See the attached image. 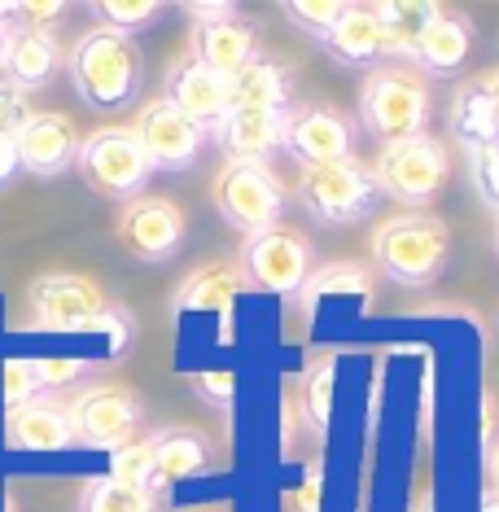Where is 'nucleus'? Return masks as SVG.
<instances>
[{"mask_svg": "<svg viewBox=\"0 0 499 512\" xmlns=\"http://www.w3.org/2000/svg\"><path fill=\"white\" fill-rule=\"evenodd\" d=\"M31 324L49 333H106L110 351L123 355L127 337H132V316L114 307L106 289L79 272H44L27 289Z\"/></svg>", "mask_w": 499, "mask_h": 512, "instance_id": "obj_1", "label": "nucleus"}, {"mask_svg": "<svg viewBox=\"0 0 499 512\" xmlns=\"http://www.w3.org/2000/svg\"><path fill=\"white\" fill-rule=\"evenodd\" d=\"M66 75L79 101L92 110H123L136 101L145 79V57L136 40L114 36V31H84L71 53H66Z\"/></svg>", "mask_w": 499, "mask_h": 512, "instance_id": "obj_2", "label": "nucleus"}, {"mask_svg": "<svg viewBox=\"0 0 499 512\" xmlns=\"http://www.w3.org/2000/svg\"><path fill=\"white\" fill-rule=\"evenodd\" d=\"M451 254V228L434 211L390 215L373 232V263L386 281L403 289H425L443 276Z\"/></svg>", "mask_w": 499, "mask_h": 512, "instance_id": "obj_3", "label": "nucleus"}, {"mask_svg": "<svg viewBox=\"0 0 499 512\" xmlns=\"http://www.w3.org/2000/svg\"><path fill=\"white\" fill-rule=\"evenodd\" d=\"M429 123V84L421 71L399 62H381L359 84V127L381 145H399L425 136Z\"/></svg>", "mask_w": 499, "mask_h": 512, "instance_id": "obj_4", "label": "nucleus"}, {"mask_svg": "<svg viewBox=\"0 0 499 512\" xmlns=\"http://www.w3.org/2000/svg\"><path fill=\"white\" fill-rule=\"evenodd\" d=\"M211 202L228 228H237L241 237H254V232L281 224L289 189L268 162H224L211 184Z\"/></svg>", "mask_w": 499, "mask_h": 512, "instance_id": "obj_5", "label": "nucleus"}, {"mask_svg": "<svg viewBox=\"0 0 499 512\" xmlns=\"http://www.w3.org/2000/svg\"><path fill=\"white\" fill-rule=\"evenodd\" d=\"M294 197L298 206L324 228H346L359 224L377 202V180L373 167L359 158H342L329 167H307L294 180Z\"/></svg>", "mask_w": 499, "mask_h": 512, "instance_id": "obj_6", "label": "nucleus"}, {"mask_svg": "<svg viewBox=\"0 0 499 512\" xmlns=\"http://www.w3.org/2000/svg\"><path fill=\"white\" fill-rule=\"evenodd\" d=\"M75 171L92 193L110 197V202H136L149 176H154L132 127H97V132H88L79 141Z\"/></svg>", "mask_w": 499, "mask_h": 512, "instance_id": "obj_7", "label": "nucleus"}, {"mask_svg": "<svg viewBox=\"0 0 499 512\" xmlns=\"http://www.w3.org/2000/svg\"><path fill=\"white\" fill-rule=\"evenodd\" d=\"M447 171H451L447 145L429 132L399 145H381V154L373 162L377 193H386L399 206H412V211H421V206H429L443 193Z\"/></svg>", "mask_w": 499, "mask_h": 512, "instance_id": "obj_8", "label": "nucleus"}, {"mask_svg": "<svg viewBox=\"0 0 499 512\" xmlns=\"http://www.w3.org/2000/svg\"><path fill=\"white\" fill-rule=\"evenodd\" d=\"M237 267L250 289L263 294H303V285L316 272V246L298 228H268L241 241Z\"/></svg>", "mask_w": 499, "mask_h": 512, "instance_id": "obj_9", "label": "nucleus"}, {"mask_svg": "<svg viewBox=\"0 0 499 512\" xmlns=\"http://www.w3.org/2000/svg\"><path fill=\"white\" fill-rule=\"evenodd\" d=\"M66 412H71L75 442L114 456L119 447L136 442V429L145 421V399L132 386H119V381H97V386L79 390L66 403Z\"/></svg>", "mask_w": 499, "mask_h": 512, "instance_id": "obj_10", "label": "nucleus"}, {"mask_svg": "<svg viewBox=\"0 0 499 512\" xmlns=\"http://www.w3.org/2000/svg\"><path fill=\"white\" fill-rule=\"evenodd\" d=\"M359 123L329 101H298L285 114V154L298 167H329V162L355 158Z\"/></svg>", "mask_w": 499, "mask_h": 512, "instance_id": "obj_11", "label": "nucleus"}, {"mask_svg": "<svg viewBox=\"0 0 499 512\" xmlns=\"http://www.w3.org/2000/svg\"><path fill=\"white\" fill-rule=\"evenodd\" d=\"M114 237L132 259L171 263L189 237V219L171 197H136V202H123L119 219H114Z\"/></svg>", "mask_w": 499, "mask_h": 512, "instance_id": "obj_12", "label": "nucleus"}, {"mask_svg": "<svg viewBox=\"0 0 499 512\" xmlns=\"http://www.w3.org/2000/svg\"><path fill=\"white\" fill-rule=\"evenodd\" d=\"M132 132L154 171H189L193 162L202 158V145H206L202 127H197L189 114H180L167 97L145 101Z\"/></svg>", "mask_w": 499, "mask_h": 512, "instance_id": "obj_13", "label": "nucleus"}, {"mask_svg": "<svg viewBox=\"0 0 499 512\" xmlns=\"http://www.w3.org/2000/svg\"><path fill=\"white\" fill-rule=\"evenodd\" d=\"M14 141H18L22 171H31V176H40V180H53V176H62V171L75 167L79 141H84V136L75 132V123L66 119V114L31 110V119L14 132Z\"/></svg>", "mask_w": 499, "mask_h": 512, "instance_id": "obj_14", "label": "nucleus"}, {"mask_svg": "<svg viewBox=\"0 0 499 512\" xmlns=\"http://www.w3.org/2000/svg\"><path fill=\"white\" fill-rule=\"evenodd\" d=\"M162 97H167L180 114H189V119L202 127L206 136H211L215 127L228 119V110H232V79L206 71L197 57L184 53L180 62H171L167 92H162Z\"/></svg>", "mask_w": 499, "mask_h": 512, "instance_id": "obj_15", "label": "nucleus"}, {"mask_svg": "<svg viewBox=\"0 0 499 512\" xmlns=\"http://www.w3.org/2000/svg\"><path fill=\"white\" fill-rule=\"evenodd\" d=\"M149 442H154V464H149L145 491L154 499H162L176 482H184V477H197L215 464L211 460V438H206L202 429L167 425V429H154Z\"/></svg>", "mask_w": 499, "mask_h": 512, "instance_id": "obj_16", "label": "nucleus"}, {"mask_svg": "<svg viewBox=\"0 0 499 512\" xmlns=\"http://www.w3.org/2000/svg\"><path fill=\"white\" fill-rule=\"evenodd\" d=\"M5 447L9 451H66L75 447L71 412L53 394H36V399L18 403L5 412Z\"/></svg>", "mask_w": 499, "mask_h": 512, "instance_id": "obj_17", "label": "nucleus"}, {"mask_svg": "<svg viewBox=\"0 0 499 512\" xmlns=\"http://www.w3.org/2000/svg\"><path fill=\"white\" fill-rule=\"evenodd\" d=\"M62 66V44L53 40V31L36 27H9L5 31V49H0V84L31 92L44 88Z\"/></svg>", "mask_w": 499, "mask_h": 512, "instance_id": "obj_18", "label": "nucleus"}, {"mask_svg": "<svg viewBox=\"0 0 499 512\" xmlns=\"http://www.w3.org/2000/svg\"><path fill=\"white\" fill-rule=\"evenodd\" d=\"M285 114L289 110H228L211 136L228 162H272L285 154Z\"/></svg>", "mask_w": 499, "mask_h": 512, "instance_id": "obj_19", "label": "nucleus"}, {"mask_svg": "<svg viewBox=\"0 0 499 512\" xmlns=\"http://www.w3.org/2000/svg\"><path fill=\"white\" fill-rule=\"evenodd\" d=\"M189 57L206 66V71L237 79L246 66L259 57V31L241 18H224V22H202L189 31Z\"/></svg>", "mask_w": 499, "mask_h": 512, "instance_id": "obj_20", "label": "nucleus"}, {"mask_svg": "<svg viewBox=\"0 0 499 512\" xmlns=\"http://www.w3.org/2000/svg\"><path fill=\"white\" fill-rule=\"evenodd\" d=\"M241 289L246 285V276H241L237 259H215V263H202L193 267L189 276L180 281V289L171 294V311H180V316H189V311H224L237 302Z\"/></svg>", "mask_w": 499, "mask_h": 512, "instance_id": "obj_21", "label": "nucleus"}, {"mask_svg": "<svg viewBox=\"0 0 499 512\" xmlns=\"http://www.w3.org/2000/svg\"><path fill=\"white\" fill-rule=\"evenodd\" d=\"M469 44H473L469 18H460V14H451V9H443V14H438V18L425 27L421 44H416L412 71L434 75V79L456 75L460 66H464V57H469Z\"/></svg>", "mask_w": 499, "mask_h": 512, "instance_id": "obj_22", "label": "nucleus"}, {"mask_svg": "<svg viewBox=\"0 0 499 512\" xmlns=\"http://www.w3.org/2000/svg\"><path fill=\"white\" fill-rule=\"evenodd\" d=\"M443 14V5L434 0H390L377 5V22H381V57L399 66H412L416 44H421L425 27Z\"/></svg>", "mask_w": 499, "mask_h": 512, "instance_id": "obj_23", "label": "nucleus"}, {"mask_svg": "<svg viewBox=\"0 0 499 512\" xmlns=\"http://www.w3.org/2000/svg\"><path fill=\"white\" fill-rule=\"evenodd\" d=\"M324 49L338 57L342 66H359V71H373L381 62V22H377V5H351L346 0L338 27L329 31Z\"/></svg>", "mask_w": 499, "mask_h": 512, "instance_id": "obj_24", "label": "nucleus"}, {"mask_svg": "<svg viewBox=\"0 0 499 512\" xmlns=\"http://www.w3.org/2000/svg\"><path fill=\"white\" fill-rule=\"evenodd\" d=\"M294 79H289L285 62L259 53L254 62L232 79V110H289L294 106Z\"/></svg>", "mask_w": 499, "mask_h": 512, "instance_id": "obj_25", "label": "nucleus"}, {"mask_svg": "<svg viewBox=\"0 0 499 512\" xmlns=\"http://www.w3.org/2000/svg\"><path fill=\"white\" fill-rule=\"evenodd\" d=\"M447 127H451V136L464 145V154L486 149V145H499V114L491 106V97H486L482 79H469V84L451 97Z\"/></svg>", "mask_w": 499, "mask_h": 512, "instance_id": "obj_26", "label": "nucleus"}, {"mask_svg": "<svg viewBox=\"0 0 499 512\" xmlns=\"http://www.w3.org/2000/svg\"><path fill=\"white\" fill-rule=\"evenodd\" d=\"M333 403H338V368H333L329 355L311 359L298 377V416L311 429V438H324L333 425Z\"/></svg>", "mask_w": 499, "mask_h": 512, "instance_id": "obj_27", "label": "nucleus"}, {"mask_svg": "<svg viewBox=\"0 0 499 512\" xmlns=\"http://www.w3.org/2000/svg\"><path fill=\"white\" fill-rule=\"evenodd\" d=\"M162 499H154L141 486H123L114 477H88L79 491V512H158Z\"/></svg>", "mask_w": 499, "mask_h": 512, "instance_id": "obj_28", "label": "nucleus"}, {"mask_svg": "<svg viewBox=\"0 0 499 512\" xmlns=\"http://www.w3.org/2000/svg\"><path fill=\"white\" fill-rule=\"evenodd\" d=\"M162 14L158 0H101V5H92V18L101 22V31H114V36H127L132 40V31L149 27Z\"/></svg>", "mask_w": 499, "mask_h": 512, "instance_id": "obj_29", "label": "nucleus"}, {"mask_svg": "<svg viewBox=\"0 0 499 512\" xmlns=\"http://www.w3.org/2000/svg\"><path fill=\"white\" fill-rule=\"evenodd\" d=\"M342 9H346V0H289V5H281V14L289 22H298L311 40L324 44V40H329V31L338 27Z\"/></svg>", "mask_w": 499, "mask_h": 512, "instance_id": "obj_30", "label": "nucleus"}, {"mask_svg": "<svg viewBox=\"0 0 499 512\" xmlns=\"http://www.w3.org/2000/svg\"><path fill=\"white\" fill-rule=\"evenodd\" d=\"M149 464H154V442L136 438V442H127V447H119L110 456V477H114V482H123V486H141V491H145Z\"/></svg>", "mask_w": 499, "mask_h": 512, "instance_id": "obj_31", "label": "nucleus"}, {"mask_svg": "<svg viewBox=\"0 0 499 512\" xmlns=\"http://www.w3.org/2000/svg\"><path fill=\"white\" fill-rule=\"evenodd\" d=\"M464 162H469V184H473V193H478L482 202L499 215V145L473 149V154H464Z\"/></svg>", "mask_w": 499, "mask_h": 512, "instance_id": "obj_32", "label": "nucleus"}, {"mask_svg": "<svg viewBox=\"0 0 499 512\" xmlns=\"http://www.w3.org/2000/svg\"><path fill=\"white\" fill-rule=\"evenodd\" d=\"M189 386H193L197 399H202V403H211V407H219V412H228L232 399H237V377H232V372H224V368L193 372V377H189Z\"/></svg>", "mask_w": 499, "mask_h": 512, "instance_id": "obj_33", "label": "nucleus"}, {"mask_svg": "<svg viewBox=\"0 0 499 512\" xmlns=\"http://www.w3.org/2000/svg\"><path fill=\"white\" fill-rule=\"evenodd\" d=\"M36 394H44L40 377H36V364H31V359H9L5 364V403L18 407V403L36 399Z\"/></svg>", "mask_w": 499, "mask_h": 512, "instance_id": "obj_34", "label": "nucleus"}, {"mask_svg": "<svg viewBox=\"0 0 499 512\" xmlns=\"http://www.w3.org/2000/svg\"><path fill=\"white\" fill-rule=\"evenodd\" d=\"M320 482H324V460L311 456L307 469H303V482L289 491V508H294V512H320V495H324Z\"/></svg>", "mask_w": 499, "mask_h": 512, "instance_id": "obj_35", "label": "nucleus"}, {"mask_svg": "<svg viewBox=\"0 0 499 512\" xmlns=\"http://www.w3.org/2000/svg\"><path fill=\"white\" fill-rule=\"evenodd\" d=\"M36 364V377L44 390H62V386H75L79 377L88 372L84 359H31Z\"/></svg>", "mask_w": 499, "mask_h": 512, "instance_id": "obj_36", "label": "nucleus"}, {"mask_svg": "<svg viewBox=\"0 0 499 512\" xmlns=\"http://www.w3.org/2000/svg\"><path fill=\"white\" fill-rule=\"evenodd\" d=\"M27 119H31V101H27V92L0 84V136H14Z\"/></svg>", "mask_w": 499, "mask_h": 512, "instance_id": "obj_37", "label": "nucleus"}, {"mask_svg": "<svg viewBox=\"0 0 499 512\" xmlns=\"http://www.w3.org/2000/svg\"><path fill=\"white\" fill-rule=\"evenodd\" d=\"M62 14H66L62 0H49V5H44V0H27V5H14V18L22 22V27H36V31H49Z\"/></svg>", "mask_w": 499, "mask_h": 512, "instance_id": "obj_38", "label": "nucleus"}, {"mask_svg": "<svg viewBox=\"0 0 499 512\" xmlns=\"http://www.w3.org/2000/svg\"><path fill=\"white\" fill-rule=\"evenodd\" d=\"M184 14L193 18V27H202V22H224V18H237V5H184Z\"/></svg>", "mask_w": 499, "mask_h": 512, "instance_id": "obj_39", "label": "nucleus"}, {"mask_svg": "<svg viewBox=\"0 0 499 512\" xmlns=\"http://www.w3.org/2000/svg\"><path fill=\"white\" fill-rule=\"evenodd\" d=\"M22 171V162H18V141L14 136H0V184H9Z\"/></svg>", "mask_w": 499, "mask_h": 512, "instance_id": "obj_40", "label": "nucleus"}, {"mask_svg": "<svg viewBox=\"0 0 499 512\" xmlns=\"http://www.w3.org/2000/svg\"><path fill=\"white\" fill-rule=\"evenodd\" d=\"M486 491L499 495V442L491 447V456H486Z\"/></svg>", "mask_w": 499, "mask_h": 512, "instance_id": "obj_41", "label": "nucleus"}, {"mask_svg": "<svg viewBox=\"0 0 499 512\" xmlns=\"http://www.w3.org/2000/svg\"><path fill=\"white\" fill-rule=\"evenodd\" d=\"M482 88H486V97H491V106H495V114H499V66L482 75Z\"/></svg>", "mask_w": 499, "mask_h": 512, "instance_id": "obj_42", "label": "nucleus"}, {"mask_svg": "<svg viewBox=\"0 0 499 512\" xmlns=\"http://www.w3.org/2000/svg\"><path fill=\"white\" fill-rule=\"evenodd\" d=\"M14 27V5L9 0H0V31H9Z\"/></svg>", "mask_w": 499, "mask_h": 512, "instance_id": "obj_43", "label": "nucleus"}, {"mask_svg": "<svg viewBox=\"0 0 499 512\" xmlns=\"http://www.w3.org/2000/svg\"><path fill=\"white\" fill-rule=\"evenodd\" d=\"M482 512H499V495L486 491V495H482Z\"/></svg>", "mask_w": 499, "mask_h": 512, "instance_id": "obj_44", "label": "nucleus"}, {"mask_svg": "<svg viewBox=\"0 0 499 512\" xmlns=\"http://www.w3.org/2000/svg\"><path fill=\"white\" fill-rule=\"evenodd\" d=\"M193 512H228V508H219V504H215V508H193Z\"/></svg>", "mask_w": 499, "mask_h": 512, "instance_id": "obj_45", "label": "nucleus"}, {"mask_svg": "<svg viewBox=\"0 0 499 512\" xmlns=\"http://www.w3.org/2000/svg\"><path fill=\"white\" fill-rule=\"evenodd\" d=\"M491 241H495V254H499V224H495V237Z\"/></svg>", "mask_w": 499, "mask_h": 512, "instance_id": "obj_46", "label": "nucleus"}, {"mask_svg": "<svg viewBox=\"0 0 499 512\" xmlns=\"http://www.w3.org/2000/svg\"><path fill=\"white\" fill-rule=\"evenodd\" d=\"M0 49H5V31H0Z\"/></svg>", "mask_w": 499, "mask_h": 512, "instance_id": "obj_47", "label": "nucleus"}]
</instances>
